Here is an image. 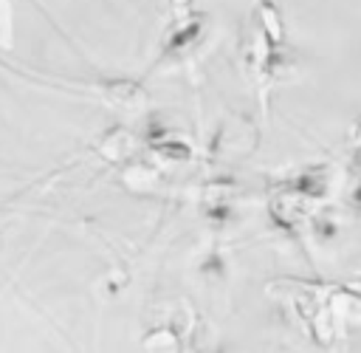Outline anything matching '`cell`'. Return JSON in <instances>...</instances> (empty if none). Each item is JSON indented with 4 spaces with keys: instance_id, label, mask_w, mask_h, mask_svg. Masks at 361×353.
Masks as SVG:
<instances>
[{
    "instance_id": "cell-6",
    "label": "cell",
    "mask_w": 361,
    "mask_h": 353,
    "mask_svg": "<svg viewBox=\"0 0 361 353\" xmlns=\"http://www.w3.org/2000/svg\"><path fill=\"white\" fill-rule=\"evenodd\" d=\"M11 3L8 0H0V48H8L11 45Z\"/></svg>"
},
{
    "instance_id": "cell-3",
    "label": "cell",
    "mask_w": 361,
    "mask_h": 353,
    "mask_svg": "<svg viewBox=\"0 0 361 353\" xmlns=\"http://www.w3.org/2000/svg\"><path fill=\"white\" fill-rule=\"evenodd\" d=\"M144 350H147V353H175V350H178V336H175V330H166V328L152 330V333L144 339Z\"/></svg>"
},
{
    "instance_id": "cell-1",
    "label": "cell",
    "mask_w": 361,
    "mask_h": 353,
    "mask_svg": "<svg viewBox=\"0 0 361 353\" xmlns=\"http://www.w3.org/2000/svg\"><path fill=\"white\" fill-rule=\"evenodd\" d=\"M200 31H203V17L200 14H192V11L180 14L169 25V31H166V37L161 42V56H175L180 51H186L200 37Z\"/></svg>"
},
{
    "instance_id": "cell-5",
    "label": "cell",
    "mask_w": 361,
    "mask_h": 353,
    "mask_svg": "<svg viewBox=\"0 0 361 353\" xmlns=\"http://www.w3.org/2000/svg\"><path fill=\"white\" fill-rule=\"evenodd\" d=\"M155 152L161 158H169V161H186L189 158V147L183 141H161L155 147Z\"/></svg>"
},
{
    "instance_id": "cell-2",
    "label": "cell",
    "mask_w": 361,
    "mask_h": 353,
    "mask_svg": "<svg viewBox=\"0 0 361 353\" xmlns=\"http://www.w3.org/2000/svg\"><path fill=\"white\" fill-rule=\"evenodd\" d=\"M96 150L107 161H121L135 150V136L127 127H113V130L102 133V138L96 141Z\"/></svg>"
},
{
    "instance_id": "cell-7",
    "label": "cell",
    "mask_w": 361,
    "mask_h": 353,
    "mask_svg": "<svg viewBox=\"0 0 361 353\" xmlns=\"http://www.w3.org/2000/svg\"><path fill=\"white\" fill-rule=\"evenodd\" d=\"M169 3H172L175 11H183V14H186V8H189V0H169Z\"/></svg>"
},
{
    "instance_id": "cell-4",
    "label": "cell",
    "mask_w": 361,
    "mask_h": 353,
    "mask_svg": "<svg viewBox=\"0 0 361 353\" xmlns=\"http://www.w3.org/2000/svg\"><path fill=\"white\" fill-rule=\"evenodd\" d=\"M124 181H127L130 186H135V189H144L147 184H152V181H155V172H152L147 164H135L133 169H127V172H124Z\"/></svg>"
}]
</instances>
